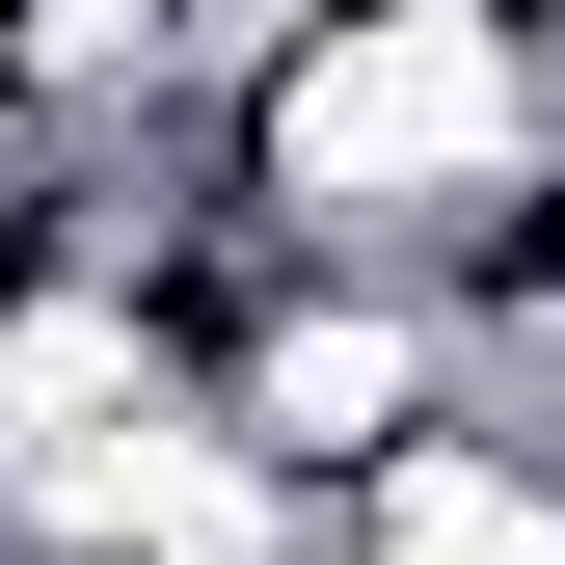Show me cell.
<instances>
[{
	"label": "cell",
	"instance_id": "obj_1",
	"mask_svg": "<svg viewBox=\"0 0 565 565\" xmlns=\"http://www.w3.org/2000/svg\"><path fill=\"white\" fill-rule=\"evenodd\" d=\"M243 0H0V135H189Z\"/></svg>",
	"mask_w": 565,
	"mask_h": 565
}]
</instances>
